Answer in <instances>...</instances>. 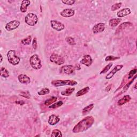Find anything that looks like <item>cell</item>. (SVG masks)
<instances>
[{
	"mask_svg": "<svg viewBox=\"0 0 137 137\" xmlns=\"http://www.w3.org/2000/svg\"><path fill=\"white\" fill-rule=\"evenodd\" d=\"M6 56L8 62L13 66H17L20 61V58L16 55V52L13 50H9L7 53Z\"/></svg>",
	"mask_w": 137,
	"mask_h": 137,
	"instance_id": "2",
	"label": "cell"
},
{
	"mask_svg": "<svg viewBox=\"0 0 137 137\" xmlns=\"http://www.w3.org/2000/svg\"><path fill=\"white\" fill-rule=\"evenodd\" d=\"M131 11L130 9H129L128 8L123 9L120 10H119L117 13V16L118 17H124L125 16H126L130 14L131 13Z\"/></svg>",
	"mask_w": 137,
	"mask_h": 137,
	"instance_id": "17",
	"label": "cell"
},
{
	"mask_svg": "<svg viewBox=\"0 0 137 137\" xmlns=\"http://www.w3.org/2000/svg\"><path fill=\"white\" fill-rule=\"evenodd\" d=\"M31 41H32V37L31 35H29L26 38H24L21 40V43H22V44L24 45H29L31 44Z\"/></svg>",
	"mask_w": 137,
	"mask_h": 137,
	"instance_id": "26",
	"label": "cell"
},
{
	"mask_svg": "<svg viewBox=\"0 0 137 137\" xmlns=\"http://www.w3.org/2000/svg\"><path fill=\"white\" fill-rule=\"evenodd\" d=\"M1 76L4 78H8L9 77V71L4 67H2L1 69Z\"/></svg>",
	"mask_w": 137,
	"mask_h": 137,
	"instance_id": "25",
	"label": "cell"
},
{
	"mask_svg": "<svg viewBox=\"0 0 137 137\" xmlns=\"http://www.w3.org/2000/svg\"><path fill=\"white\" fill-rule=\"evenodd\" d=\"M136 76H135L134 77V78L132 79V80L130 82L128 83L126 85H125V86H124V88H123V92H125L126 91H127V90H128V88L129 87H130V86L131 84L133 82L134 80V79L136 78Z\"/></svg>",
	"mask_w": 137,
	"mask_h": 137,
	"instance_id": "34",
	"label": "cell"
},
{
	"mask_svg": "<svg viewBox=\"0 0 137 137\" xmlns=\"http://www.w3.org/2000/svg\"><path fill=\"white\" fill-rule=\"evenodd\" d=\"M105 30V24L104 23H99L96 24L92 28L93 33L97 34L103 32Z\"/></svg>",
	"mask_w": 137,
	"mask_h": 137,
	"instance_id": "10",
	"label": "cell"
},
{
	"mask_svg": "<svg viewBox=\"0 0 137 137\" xmlns=\"http://www.w3.org/2000/svg\"><path fill=\"white\" fill-rule=\"evenodd\" d=\"M122 19L120 18H113L109 21V25L111 27H116L120 23Z\"/></svg>",
	"mask_w": 137,
	"mask_h": 137,
	"instance_id": "20",
	"label": "cell"
},
{
	"mask_svg": "<svg viewBox=\"0 0 137 137\" xmlns=\"http://www.w3.org/2000/svg\"><path fill=\"white\" fill-rule=\"evenodd\" d=\"M0 56H1V63H2V61H3V57H2V55L1 54V55H0Z\"/></svg>",
	"mask_w": 137,
	"mask_h": 137,
	"instance_id": "39",
	"label": "cell"
},
{
	"mask_svg": "<svg viewBox=\"0 0 137 137\" xmlns=\"http://www.w3.org/2000/svg\"><path fill=\"white\" fill-rule=\"evenodd\" d=\"M16 103L20 105H22V104H25V101H17Z\"/></svg>",
	"mask_w": 137,
	"mask_h": 137,
	"instance_id": "38",
	"label": "cell"
},
{
	"mask_svg": "<svg viewBox=\"0 0 137 137\" xmlns=\"http://www.w3.org/2000/svg\"><path fill=\"white\" fill-rule=\"evenodd\" d=\"M66 40L68 43V44L71 46H74L76 44V43L75 41V39L72 37H67L66 39Z\"/></svg>",
	"mask_w": 137,
	"mask_h": 137,
	"instance_id": "30",
	"label": "cell"
},
{
	"mask_svg": "<svg viewBox=\"0 0 137 137\" xmlns=\"http://www.w3.org/2000/svg\"><path fill=\"white\" fill-rule=\"evenodd\" d=\"M62 2L65 4L72 5L75 3L76 1H74V0H66V1H62Z\"/></svg>",
	"mask_w": 137,
	"mask_h": 137,
	"instance_id": "35",
	"label": "cell"
},
{
	"mask_svg": "<svg viewBox=\"0 0 137 137\" xmlns=\"http://www.w3.org/2000/svg\"><path fill=\"white\" fill-rule=\"evenodd\" d=\"M20 22L18 20H12L7 23L5 26L6 31H11L17 28L20 25Z\"/></svg>",
	"mask_w": 137,
	"mask_h": 137,
	"instance_id": "8",
	"label": "cell"
},
{
	"mask_svg": "<svg viewBox=\"0 0 137 137\" xmlns=\"http://www.w3.org/2000/svg\"><path fill=\"white\" fill-rule=\"evenodd\" d=\"M132 24L130 22H125V23H122L117 28L116 32H115V34H118L120 33V32L125 30L126 28L130 26H132Z\"/></svg>",
	"mask_w": 137,
	"mask_h": 137,
	"instance_id": "16",
	"label": "cell"
},
{
	"mask_svg": "<svg viewBox=\"0 0 137 137\" xmlns=\"http://www.w3.org/2000/svg\"><path fill=\"white\" fill-rule=\"evenodd\" d=\"M75 68L71 65H68V66H64L61 68L60 72L62 74L65 75H72L75 73Z\"/></svg>",
	"mask_w": 137,
	"mask_h": 137,
	"instance_id": "7",
	"label": "cell"
},
{
	"mask_svg": "<svg viewBox=\"0 0 137 137\" xmlns=\"http://www.w3.org/2000/svg\"><path fill=\"white\" fill-rule=\"evenodd\" d=\"M75 11L71 9H66L63 10L61 12L60 15L64 17H70L74 16Z\"/></svg>",
	"mask_w": 137,
	"mask_h": 137,
	"instance_id": "13",
	"label": "cell"
},
{
	"mask_svg": "<svg viewBox=\"0 0 137 137\" xmlns=\"http://www.w3.org/2000/svg\"><path fill=\"white\" fill-rule=\"evenodd\" d=\"M75 88H69L66 89V90L62 91L61 92V94L63 96H69L72 94V93L75 91Z\"/></svg>",
	"mask_w": 137,
	"mask_h": 137,
	"instance_id": "21",
	"label": "cell"
},
{
	"mask_svg": "<svg viewBox=\"0 0 137 137\" xmlns=\"http://www.w3.org/2000/svg\"><path fill=\"white\" fill-rule=\"evenodd\" d=\"M123 68V65H118L115 67L108 74L106 77V79H110L113 77V76L116 74L118 71H120Z\"/></svg>",
	"mask_w": 137,
	"mask_h": 137,
	"instance_id": "11",
	"label": "cell"
},
{
	"mask_svg": "<svg viewBox=\"0 0 137 137\" xmlns=\"http://www.w3.org/2000/svg\"><path fill=\"white\" fill-rule=\"evenodd\" d=\"M136 69H134L132 70L131 71H130V72L128 73V79H130L133 77V76L136 73Z\"/></svg>",
	"mask_w": 137,
	"mask_h": 137,
	"instance_id": "36",
	"label": "cell"
},
{
	"mask_svg": "<svg viewBox=\"0 0 137 137\" xmlns=\"http://www.w3.org/2000/svg\"><path fill=\"white\" fill-rule=\"evenodd\" d=\"M32 46H33V49H36L37 48V38H34L33 40Z\"/></svg>",
	"mask_w": 137,
	"mask_h": 137,
	"instance_id": "37",
	"label": "cell"
},
{
	"mask_svg": "<svg viewBox=\"0 0 137 137\" xmlns=\"http://www.w3.org/2000/svg\"><path fill=\"white\" fill-rule=\"evenodd\" d=\"M31 4V1L29 0H24L21 2V4L20 6V11L23 13H25L27 11V7Z\"/></svg>",
	"mask_w": 137,
	"mask_h": 137,
	"instance_id": "18",
	"label": "cell"
},
{
	"mask_svg": "<svg viewBox=\"0 0 137 137\" xmlns=\"http://www.w3.org/2000/svg\"><path fill=\"white\" fill-rule=\"evenodd\" d=\"M50 92V90L48 88H44L42 89L40 91H39L38 94L39 95H46L47 94H49Z\"/></svg>",
	"mask_w": 137,
	"mask_h": 137,
	"instance_id": "31",
	"label": "cell"
},
{
	"mask_svg": "<svg viewBox=\"0 0 137 137\" xmlns=\"http://www.w3.org/2000/svg\"><path fill=\"white\" fill-rule=\"evenodd\" d=\"M112 63H110L108 64H107V66H106L103 69V70L100 72V75H102V74H106V72H107L109 71V70L112 67Z\"/></svg>",
	"mask_w": 137,
	"mask_h": 137,
	"instance_id": "28",
	"label": "cell"
},
{
	"mask_svg": "<svg viewBox=\"0 0 137 137\" xmlns=\"http://www.w3.org/2000/svg\"><path fill=\"white\" fill-rule=\"evenodd\" d=\"M52 84L55 87H60L63 86H75L78 84V83L71 80H56L53 81Z\"/></svg>",
	"mask_w": 137,
	"mask_h": 137,
	"instance_id": "3",
	"label": "cell"
},
{
	"mask_svg": "<svg viewBox=\"0 0 137 137\" xmlns=\"http://www.w3.org/2000/svg\"><path fill=\"white\" fill-rule=\"evenodd\" d=\"M63 104V102L62 101H59V102H55V103L52 104V105H50L49 108H50V109H56V108H57L62 106Z\"/></svg>",
	"mask_w": 137,
	"mask_h": 137,
	"instance_id": "29",
	"label": "cell"
},
{
	"mask_svg": "<svg viewBox=\"0 0 137 137\" xmlns=\"http://www.w3.org/2000/svg\"><path fill=\"white\" fill-rule=\"evenodd\" d=\"M50 61L55 63L58 66H60L64 63L65 60L62 56L58 54H53L50 57Z\"/></svg>",
	"mask_w": 137,
	"mask_h": 137,
	"instance_id": "6",
	"label": "cell"
},
{
	"mask_svg": "<svg viewBox=\"0 0 137 137\" xmlns=\"http://www.w3.org/2000/svg\"><path fill=\"white\" fill-rule=\"evenodd\" d=\"M122 4V3L121 2L117 3H116V4H114V5H112V6H111V11H116V10L119 9L120 8V7H121Z\"/></svg>",
	"mask_w": 137,
	"mask_h": 137,
	"instance_id": "33",
	"label": "cell"
},
{
	"mask_svg": "<svg viewBox=\"0 0 137 137\" xmlns=\"http://www.w3.org/2000/svg\"><path fill=\"white\" fill-rule=\"evenodd\" d=\"M60 120V119L58 116L56 115H52L51 116H49L48 122L50 125H55L58 123Z\"/></svg>",
	"mask_w": 137,
	"mask_h": 137,
	"instance_id": "14",
	"label": "cell"
},
{
	"mask_svg": "<svg viewBox=\"0 0 137 137\" xmlns=\"http://www.w3.org/2000/svg\"><path fill=\"white\" fill-rule=\"evenodd\" d=\"M131 98L130 97V96L128 95H125L123 97L122 99H120V100H118V101L117 102V104L118 106H122L123 105L127 102H128L130 101L131 100Z\"/></svg>",
	"mask_w": 137,
	"mask_h": 137,
	"instance_id": "19",
	"label": "cell"
},
{
	"mask_svg": "<svg viewBox=\"0 0 137 137\" xmlns=\"http://www.w3.org/2000/svg\"><path fill=\"white\" fill-rule=\"evenodd\" d=\"M90 90V87H86L84 88H83L82 90L79 91L77 93H76V96L77 97H79V96H80L82 95H84L86 94H87L88 91Z\"/></svg>",
	"mask_w": 137,
	"mask_h": 137,
	"instance_id": "22",
	"label": "cell"
},
{
	"mask_svg": "<svg viewBox=\"0 0 137 137\" xmlns=\"http://www.w3.org/2000/svg\"><path fill=\"white\" fill-rule=\"evenodd\" d=\"M50 24H51L52 27L53 29L57 31H61L64 29L65 26L60 21L57 20H52L50 21Z\"/></svg>",
	"mask_w": 137,
	"mask_h": 137,
	"instance_id": "9",
	"label": "cell"
},
{
	"mask_svg": "<svg viewBox=\"0 0 137 137\" xmlns=\"http://www.w3.org/2000/svg\"><path fill=\"white\" fill-rule=\"evenodd\" d=\"M120 57H116V56H112V55H109V56H108L106 59L105 61L106 62H108V61H115V60H116L118 59H119Z\"/></svg>",
	"mask_w": 137,
	"mask_h": 137,
	"instance_id": "32",
	"label": "cell"
},
{
	"mask_svg": "<svg viewBox=\"0 0 137 137\" xmlns=\"http://www.w3.org/2000/svg\"><path fill=\"white\" fill-rule=\"evenodd\" d=\"M25 21L27 25L33 26L38 23V17L33 13H29L26 16Z\"/></svg>",
	"mask_w": 137,
	"mask_h": 137,
	"instance_id": "5",
	"label": "cell"
},
{
	"mask_svg": "<svg viewBox=\"0 0 137 137\" xmlns=\"http://www.w3.org/2000/svg\"><path fill=\"white\" fill-rule=\"evenodd\" d=\"M93 108H94V104H93V103H92V104H91L87 106H86V107H85L82 110L83 115H85L86 114H87L92 110Z\"/></svg>",
	"mask_w": 137,
	"mask_h": 137,
	"instance_id": "23",
	"label": "cell"
},
{
	"mask_svg": "<svg viewBox=\"0 0 137 137\" xmlns=\"http://www.w3.org/2000/svg\"><path fill=\"white\" fill-rule=\"evenodd\" d=\"M94 121V118L93 116H90L86 117L75 126L72 130V132L74 133L85 132L93 125Z\"/></svg>",
	"mask_w": 137,
	"mask_h": 137,
	"instance_id": "1",
	"label": "cell"
},
{
	"mask_svg": "<svg viewBox=\"0 0 137 137\" xmlns=\"http://www.w3.org/2000/svg\"><path fill=\"white\" fill-rule=\"evenodd\" d=\"M62 136L63 135L62 134V132L59 130H57V129L54 130L51 134V136H53V137H60Z\"/></svg>",
	"mask_w": 137,
	"mask_h": 137,
	"instance_id": "27",
	"label": "cell"
},
{
	"mask_svg": "<svg viewBox=\"0 0 137 137\" xmlns=\"http://www.w3.org/2000/svg\"><path fill=\"white\" fill-rule=\"evenodd\" d=\"M18 81L20 83L23 84H28L31 83V79L25 75H19L18 76Z\"/></svg>",
	"mask_w": 137,
	"mask_h": 137,
	"instance_id": "15",
	"label": "cell"
},
{
	"mask_svg": "<svg viewBox=\"0 0 137 137\" xmlns=\"http://www.w3.org/2000/svg\"><path fill=\"white\" fill-rule=\"evenodd\" d=\"M57 99V98L55 96H53L52 98H49V99H48L45 101V104L47 106L52 105V104H53V103H54L56 101Z\"/></svg>",
	"mask_w": 137,
	"mask_h": 137,
	"instance_id": "24",
	"label": "cell"
},
{
	"mask_svg": "<svg viewBox=\"0 0 137 137\" xmlns=\"http://www.w3.org/2000/svg\"><path fill=\"white\" fill-rule=\"evenodd\" d=\"M30 63L31 67L35 70H39L42 67L41 60L37 54H34L30 57Z\"/></svg>",
	"mask_w": 137,
	"mask_h": 137,
	"instance_id": "4",
	"label": "cell"
},
{
	"mask_svg": "<svg viewBox=\"0 0 137 137\" xmlns=\"http://www.w3.org/2000/svg\"><path fill=\"white\" fill-rule=\"evenodd\" d=\"M93 62V60L91 56L90 55H86L83 56V59H82L80 63L86 66V67H90L91 66V64Z\"/></svg>",
	"mask_w": 137,
	"mask_h": 137,
	"instance_id": "12",
	"label": "cell"
}]
</instances>
